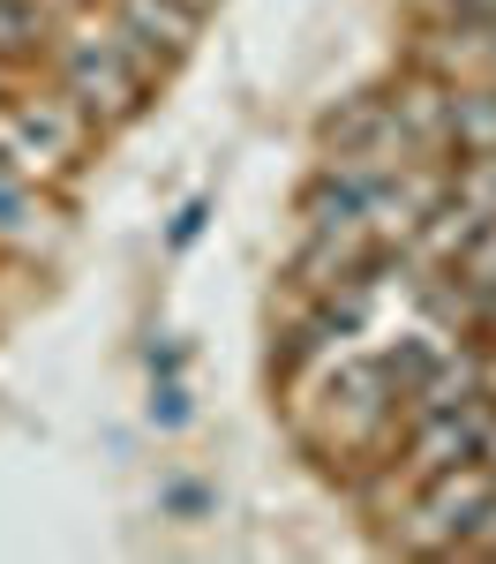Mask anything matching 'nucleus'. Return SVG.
<instances>
[{
	"instance_id": "obj_6",
	"label": "nucleus",
	"mask_w": 496,
	"mask_h": 564,
	"mask_svg": "<svg viewBox=\"0 0 496 564\" xmlns=\"http://www.w3.org/2000/svg\"><path fill=\"white\" fill-rule=\"evenodd\" d=\"M496 151V84H459V159Z\"/></svg>"
},
{
	"instance_id": "obj_10",
	"label": "nucleus",
	"mask_w": 496,
	"mask_h": 564,
	"mask_svg": "<svg viewBox=\"0 0 496 564\" xmlns=\"http://www.w3.org/2000/svg\"><path fill=\"white\" fill-rule=\"evenodd\" d=\"M188 8H203V15H211V0H188Z\"/></svg>"
},
{
	"instance_id": "obj_5",
	"label": "nucleus",
	"mask_w": 496,
	"mask_h": 564,
	"mask_svg": "<svg viewBox=\"0 0 496 564\" xmlns=\"http://www.w3.org/2000/svg\"><path fill=\"white\" fill-rule=\"evenodd\" d=\"M113 23H121V31L166 68V61H180V53L196 45L203 8H188V0H113Z\"/></svg>"
},
{
	"instance_id": "obj_4",
	"label": "nucleus",
	"mask_w": 496,
	"mask_h": 564,
	"mask_svg": "<svg viewBox=\"0 0 496 564\" xmlns=\"http://www.w3.org/2000/svg\"><path fill=\"white\" fill-rule=\"evenodd\" d=\"M323 143H331V151H354V159H376V166H406V159H414L392 90H361V98H346V106L323 121Z\"/></svg>"
},
{
	"instance_id": "obj_3",
	"label": "nucleus",
	"mask_w": 496,
	"mask_h": 564,
	"mask_svg": "<svg viewBox=\"0 0 496 564\" xmlns=\"http://www.w3.org/2000/svg\"><path fill=\"white\" fill-rule=\"evenodd\" d=\"M392 90V106H399V129L414 143V159H459V84L444 76H429V68H406Z\"/></svg>"
},
{
	"instance_id": "obj_8",
	"label": "nucleus",
	"mask_w": 496,
	"mask_h": 564,
	"mask_svg": "<svg viewBox=\"0 0 496 564\" xmlns=\"http://www.w3.org/2000/svg\"><path fill=\"white\" fill-rule=\"evenodd\" d=\"M15 98V61H0V106Z\"/></svg>"
},
{
	"instance_id": "obj_2",
	"label": "nucleus",
	"mask_w": 496,
	"mask_h": 564,
	"mask_svg": "<svg viewBox=\"0 0 496 564\" xmlns=\"http://www.w3.org/2000/svg\"><path fill=\"white\" fill-rule=\"evenodd\" d=\"M90 129H98V121H90L68 90L8 98V106H0V159H8L23 181H53L90 151Z\"/></svg>"
},
{
	"instance_id": "obj_9",
	"label": "nucleus",
	"mask_w": 496,
	"mask_h": 564,
	"mask_svg": "<svg viewBox=\"0 0 496 564\" xmlns=\"http://www.w3.org/2000/svg\"><path fill=\"white\" fill-rule=\"evenodd\" d=\"M489 76H496V23H489Z\"/></svg>"
},
{
	"instance_id": "obj_1",
	"label": "nucleus",
	"mask_w": 496,
	"mask_h": 564,
	"mask_svg": "<svg viewBox=\"0 0 496 564\" xmlns=\"http://www.w3.org/2000/svg\"><path fill=\"white\" fill-rule=\"evenodd\" d=\"M151 84H158V61H151V53H143V45H135L121 23L84 31V39L60 45V90L84 106L98 129H121V121H135V113L151 106Z\"/></svg>"
},
{
	"instance_id": "obj_7",
	"label": "nucleus",
	"mask_w": 496,
	"mask_h": 564,
	"mask_svg": "<svg viewBox=\"0 0 496 564\" xmlns=\"http://www.w3.org/2000/svg\"><path fill=\"white\" fill-rule=\"evenodd\" d=\"M45 45V8L38 0H0V61H31Z\"/></svg>"
}]
</instances>
